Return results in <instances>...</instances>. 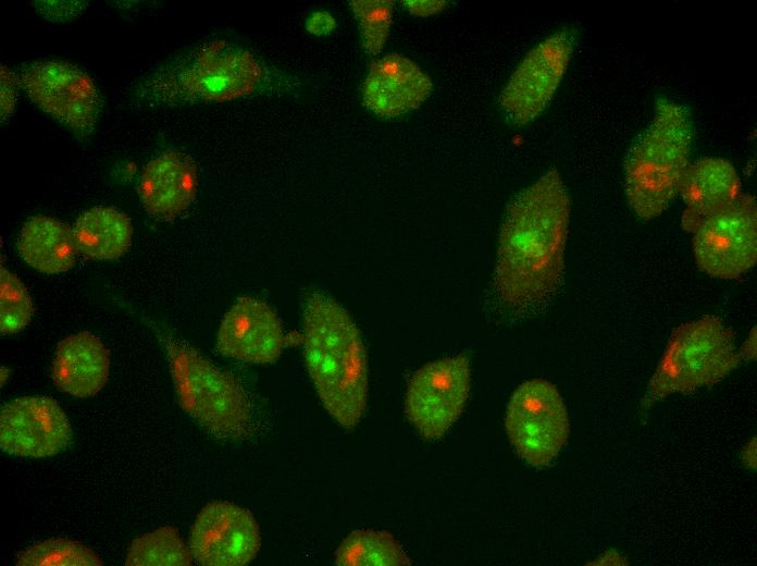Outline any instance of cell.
Segmentation results:
<instances>
[{
  "label": "cell",
  "mask_w": 757,
  "mask_h": 566,
  "mask_svg": "<svg viewBox=\"0 0 757 566\" xmlns=\"http://www.w3.org/2000/svg\"><path fill=\"white\" fill-rule=\"evenodd\" d=\"M336 20L325 10L311 13L305 23L307 32L317 37L331 35L336 29Z\"/></svg>",
  "instance_id": "obj_28"
},
{
  "label": "cell",
  "mask_w": 757,
  "mask_h": 566,
  "mask_svg": "<svg viewBox=\"0 0 757 566\" xmlns=\"http://www.w3.org/2000/svg\"><path fill=\"white\" fill-rule=\"evenodd\" d=\"M164 346L183 410L219 439L246 438L252 414L238 381L187 344L165 337Z\"/></svg>",
  "instance_id": "obj_5"
},
{
  "label": "cell",
  "mask_w": 757,
  "mask_h": 566,
  "mask_svg": "<svg viewBox=\"0 0 757 566\" xmlns=\"http://www.w3.org/2000/svg\"><path fill=\"white\" fill-rule=\"evenodd\" d=\"M188 545L199 565H247L260 551L259 525L248 509L228 501H212L196 516Z\"/></svg>",
  "instance_id": "obj_12"
},
{
  "label": "cell",
  "mask_w": 757,
  "mask_h": 566,
  "mask_svg": "<svg viewBox=\"0 0 757 566\" xmlns=\"http://www.w3.org/2000/svg\"><path fill=\"white\" fill-rule=\"evenodd\" d=\"M693 139L690 109L659 99L651 120L631 145L623 167L626 201L637 218L659 217L679 194L691 163Z\"/></svg>",
  "instance_id": "obj_3"
},
{
  "label": "cell",
  "mask_w": 757,
  "mask_h": 566,
  "mask_svg": "<svg viewBox=\"0 0 757 566\" xmlns=\"http://www.w3.org/2000/svg\"><path fill=\"white\" fill-rule=\"evenodd\" d=\"M505 427L517 453L533 467L550 464L570 432L568 411L559 391L538 378L523 382L513 392Z\"/></svg>",
  "instance_id": "obj_7"
},
{
  "label": "cell",
  "mask_w": 757,
  "mask_h": 566,
  "mask_svg": "<svg viewBox=\"0 0 757 566\" xmlns=\"http://www.w3.org/2000/svg\"><path fill=\"white\" fill-rule=\"evenodd\" d=\"M432 90L430 76L417 63L393 53L371 63L362 103L374 115L393 119L418 109Z\"/></svg>",
  "instance_id": "obj_15"
},
{
  "label": "cell",
  "mask_w": 757,
  "mask_h": 566,
  "mask_svg": "<svg viewBox=\"0 0 757 566\" xmlns=\"http://www.w3.org/2000/svg\"><path fill=\"white\" fill-rule=\"evenodd\" d=\"M570 197L550 169L507 206L498 235L494 290L509 308L525 310L549 300L564 272Z\"/></svg>",
  "instance_id": "obj_1"
},
{
  "label": "cell",
  "mask_w": 757,
  "mask_h": 566,
  "mask_svg": "<svg viewBox=\"0 0 757 566\" xmlns=\"http://www.w3.org/2000/svg\"><path fill=\"white\" fill-rule=\"evenodd\" d=\"M197 190V165L181 151H165L151 159L139 177L141 205L149 216L159 220H173L184 213Z\"/></svg>",
  "instance_id": "obj_16"
},
{
  "label": "cell",
  "mask_w": 757,
  "mask_h": 566,
  "mask_svg": "<svg viewBox=\"0 0 757 566\" xmlns=\"http://www.w3.org/2000/svg\"><path fill=\"white\" fill-rule=\"evenodd\" d=\"M401 3L412 15L431 16L445 10L449 2L445 0H405Z\"/></svg>",
  "instance_id": "obj_29"
},
{
  "label": "cell",
  "mask_w": 757,
  "mask_h": 566,
  "mask_svg": "<svg viewBox=\"0 0 757 566\" xmlns=\"http://www.w3.org/2000/svg\"><path fill=\"white\" fill-rule=\"evenodd\" d=\"M471 383L469 359L440 358L418 369L409 381L405 410L427 440L444 435L464 409Z\"/></svg>",
  "instance_id": "obj_11"
},
{
  "label": "cell",
  "mask_w": 757,
  "mask_h": 566,
  "mask_svg": "<svg viewBox=\"0 0 757 566\" xmlns=\"http://www.w3.org/2000/svg\"><path fill=\"white\" fill-rule=\"evenodd\" d=\"M16 249L28 266L45 274L71 270L79 253L72 227L44 214L25 221L17 236Z\"/></svg>",
  "instance_id": "obj_19"
},
{
  "label": "cell",
  "mask_w": 757,
  "mask_h": 566,
  "mask_svg": "<svg viewBox=\"0 0 757 566\" xmlns=\"http://www.w3.org/2000/svg\"><path fill=\"white\" fill-rule=\"evenodd\" d=\"M110 364V352L101 340L82 331L58 344L51 378L61 392L75 397H90L107 384Z\"/></svg>",
  "instance_id": "obj_18"
},
{
  "label": "cell",
  "mask_w": 757,
  "mask_h": 566,
  "mask_svg": "<svg viewBox=\"0 0 757 566\" xmlns=\"http://www.w3.org/2000/svg\"><path fill=\"white\" fill-rule=\"evenodd\" d=\"M34 315V304L28 290L21 279L7 269L0 268V331L15 334L25 329Z\"/></svg>",
  "instance_id": "obj_24"
},
{
  "label": "cell",
  "mask_w": 757,
  "mask_h": 566,
  "mask_svg": "<svg viewBox=\"0 0 757 566\" xmlns=\"http://www.w3.org/2000/svg\"><path fill=\"white\" fill-rule=\"evenodd\" d=\"M262 77V67L250 51L214 40L160 69L140 91L157 103L223 102L251 95Z\"/></svg>",
  "instance_id": "obj_4"
},
{
  "label": "cell",
  "mask_w": 757,
  "mask_h": 566,
  "mask_svg": "<svg viewBox=\"0 0 757 566\" xmlns=\"http://www.w3.org/2000/svg\"><path fill=\"white\" fill-rule=\"evenodd\" d=\"M34 8L45 20L66 23L77 19L88 7L87 1H34Z\"/></svg>",
  "instance_id": "obj_26"
},
{
  "label": "cell",
  "mask_w": 757,
  "mask_h": 566,
  "mask_svg": "<svg viewBox=\"0 0 757 566\" xmlns=\"http://www.w3.org/2000/svg\"><path fill=\"white\" fill-rule=\"evenodd\" d=\"M693 255L710 276L732 280L757 261V204L742 193L739 199L704 221L693 233Z\"/></svg>",
  "instance_id": "obj_9"
},
{
  "label": "cell",
  "mask_w": 757,
  "mask_h": 566,
  "mask_svg": "<svg viewBox=\"0 0 757 566\" xmlns=\"http://www.w3.org/2000/svg\"><path fill=\"white\" fill-rule=\"evenodd\" d=\"M348 4L358 22L364 51L372 56L378 54L389 35L394 1L351 0Z\"/></svg>",
  "instance_id": "obj_25"
},
{
  "label": "cell",
  "mask_w": 757,
  "mask_h": 566,
  "mask_svg": "<svg viewBox=\"0 0 757 566\" xmlns=\"http://www.w3.org/2000/svg\"><path fill=\"white\" fill-rule=\"evenodd\" d=\"M219 352L248 364L275 362L285 346V334L274 309L250 296L236 299L218 332Z\"/></svg>",
  "instance_id": "obj_14"
},
{
  "label": "cell",
  "mask_w": 757,
  "mask_h": 566,
  "mask_svg": "<svg viewBox=\"0 0 757 566\" xmlns=\"http://www.w3.org/2000/svg\"><path fill=\"white\" fill-rule=\"evenodd\" d=\"M741 360H754L756 357V328H754L745 340L741 352H739Z\"/></svg>",
  "instance_id": "obj_30"
},
{
  "label": "cell",
  "mask_w": 757,
  "mask_h": 566,
  "mask_svg": "<svg viewBox=\"0 0 757 566\" xmlns=\"http://www.w3.org/2000/svg\"><path fill=\"white\" fill-rule=\"evenodd\" d=\"M573 48L574 35L561 29L523 57L499 96L500 108L510 124L528 125L546 109L567 72Z\"/></svg>",
  "instance_id": "obj_10"
},
{
  "label": "cell",
  "mask_w": 757,
  "mask_h": 566,
  "mask_svg": "<svg viewBox=\"0 0 757 566\" xmlns=\"http://www.w3.org/2000/svg\"><path fill=\"white\" fill-rule=\"evenodd\" d=\"M733 331L716 316L673 330L647 386L644 404L674 393L710 387L740 364Z\"/></svg>",
  "instance_id": "obj_6"
},
{
  "label": "cell",
  "mask_w": 757,
  "mask_h": 566,
  "mask_svg": "<svg viewBox=\"0 0 757 566\" xmlns=\"http://www.w3.org/2000/svg\"><path fill=\"white\" fill-rule=\"evenodd\" d=\"M18 566H100L103 561L86 544L63 538L37 542L16 558Z\"/></svg>",
  "instance_id": "obj_23"
},
{
  "label": "cell",
  "mask_w": 757,
  "mask_h": 566,
  "mask_svg": "<svg viewBox=\"0 0 757 566\" xmlns=\"http://www.w3.org/2000/svg\"><path fill=\"white\" fill-rule=\"evenodd\" d=\"M0 69V112L1 121L3 122L10 119L14 112L17 101V85L20 81L18 76H16L7 65L1 64Z\"/></svg>",
  "instance_id": "obj_27"
},
{
  "label": "cell",
  "mask_w": 757,
  "mask_h": 566,
  "mask_svg": "<svg viewBox=\"0 0 757 566\" xmlns=\"http://www.w3.org/2000/svg\"><path fill=\"white\" fill-rule=\"evenodd\" d=\"M70 420L51 397L24 396L2 405L0 447L12 456L46 458L64 452L71 444Z\"/></svg>",
  "instance_id": "obj_13"
},
{
  "label": "cell",
  "mask_w": 757,
  "mask_h": 566,
  "mask_svg": "<svg viewBox=\"0 0 757 566\" xmlns=\"http://www.w3.org/2000/svg\"><path fill=\"white\" fill-rule=\"evenodd\" d=\"M684 204L682 229L693 233L704 221L734 204L742 195L734 165L723 158H702L687 167L679 194Z\"/></svg>",
  "instance_id": "obj_17"
},
{
  "label": "cell",
  "mask_w": 757,
  "mask_h": 566,
  "mask_svg": "<svg viewBox=\"0 0 757 566\" xmlns=\"http://www.w3.org/2000/svg\"><path fill=\"white\" fill-rule=\"evenodd\" d=\"M306 366L328 414L351 429L361 420L368 397V360L360 332L346 309L314 293L303 309Z\"/></svg>",
  "instance_id": "obj_2"
},
{
  "label": "cell",
  "mask_w": 757,
  "mask_h": 566,
  "mask_svg": "<svg viewBox=\"0 0 757 566\" xmlns=\"http://www.w3.org/2000/svg\"><path fill=\"white\" fill-rule=\"evenodd\" d=\"M72 230L78 251L89 259L115 260L132 245V221L115 207L96 206L84 211Z\"/></svg>",
  "instance_id": "obj_20"
},
{
  "label": "cell",
  "mask_w": 757,
  "mask_h": 566,
  "mask_svg": "<svg viewBox=\"0 0 757 566\" xmlns=\"http://www.w3.org/2000/svg\"><path fill=\"white\" fill-rule=\"evenodd\" d=\"M18 81L28 98L59 124L80 137L94 133L101 98L80 67L63 60L33 61L22 66Z\"/></svg>",
  "instance_id": "obj_8"
},
{
  "label": "cell",
  "mask_w": 757,
  "mask_h": 566,
  "mask_svg": "<svg viewBox=\"0 0 757 566\" xmlns=\"http://www.w3.org/2000/svg\"><path fill=\"white\" fill-rule=\"evenodd\" d=\"M194 558L189 545L172 526L158 528L134 539L127 550V566H188Z\"/></svg>",
  "instance_id": "obj_22"
},
{
  "label": "cell",
  "mask_w": 757,
  "mask_h": 566,
  "mask_svg": "<svg viewBox=\"0 0 757 566\" xmlns=\"http://www.w3.org/2000/svg\"><path fill=\"white\" fill-rule=\"evenodd\" d=\"M335 563L343 566H400L411 561L400 543L389 533L357 530L340 543Z\"/></svg>",
  "instance_id": "obj_21"
}]
</instances>
